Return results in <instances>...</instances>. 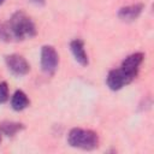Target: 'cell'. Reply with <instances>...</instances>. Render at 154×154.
Segmentation results:
<instances>
[{"label": "cell", "instance_id": "cell-1", "mask_svg": "<svg viewBox=\"0 0 154 154\" xmlns=\"http://www.w3.org/2000/svg\"><path fill=\"white\" fill-rule=\"evenodd\" d=\"M6 24L12 41H23L26 38H32L37 35V29L34 20L23 11L14 12Z\"/></svg>", "mask_w": 154, "mask_h": 154}, {"label": "cell", "instance_id": "cell-2", "mask_svg": "<svg viewBox=\"0 0 154 154\" xmlns=\"http://www.w3.org/2000/svg\"><path fill=\"white\" fill-rule=\"evenodd\" d=\"M99 136L95 131L89 129L73 128L69 131L67 143L72 148H78L83 150H93L99 147Z\"/></svg>", "mask_w": 154, "mask_h": 154}, {"label": "cell", "instance_id": "cell-3", "mask_svg": "<svg viewBox=\"0 0 154 154\" xmlns=\"http://www.w3.org/2000/svg\"><path fill=\"white\" fill-rule=\"evenodd\" d=\"M40 63H41V69L46 75L52 76L55 73L59 65V54L53 46L51 45L42 46L40 53Z\"/></svg>", "mask_w": 154, "mask_h": 154}, {"label": "cell", "instance_id": "cell-4", "mask_svg": "<svg viewBox=\"0 0 154 154\" xmlns=\"http://www.w3.org/2000/svg\"><path fill=\"white\" fill-rule=\"evenodd\" d=\"M5 64L8 69V71L16 77H23V76L28 75L30 71V65L26 61V59L16 53L6 55Z\"/></svg>", "mask_w": 154, "mask_h": 154}, {"label": "cell", "instance_id": "cell-5", "mask_svg": "<svg viewBox=\"0 0 154 154\" xmlns=\"http://www.w3.org/2000/svg\"><path fill=\"white\" fill-rule=\"evenodd\" d=\"M134 78H131L128 73H125L120 67L111 70L106 77V84L113 91H118L123 89L125 85L130 84Z\"/></svg>", "mask_w": 154, "mask_h": 154}, {"label": "cell", "instance_id": "cell-6", "mask_svg": "<svg viewBox=\"0 0 154 154\" xmlns=\"http://www.w3.org/2000/svg\"><path fill=\"white\" fill-rule=\"evenodd\" d=\"M144 60V54L142 52H135L130 55H128L119 66L125 73H128L131 78H136L140 71V67Z\"/></svg>", "mask_w": 154, "mask_h": 154}, {"label": "cell", "instance_id": "cell-7", "mask_svg": "<svg viewBox=\"0 0 154 154\" xmlns=\"http://www.w3.org/2000/svg\"><path fill=\"white\" fill-rule=\"evenodd\" d=\"M144 10V5L142 2H137V4H131V5H128V6H123L118 10V18L123 22H126V23H130V22H134L136 20L143 12Z\"/></svg>", "mask_w": 154, "mask_h": 154}, {"label": "cell", "instance_id": "cell-8", "mask_svg": "<svg viewBox=\"0 0 154 154\" xmlns=\"http://www.w3.org/2000/svg\"><path fill=\"white\" fill-rule=\"evenodd\" d=\"M70 49H71V53L75 58V60L82 65V66H88L89 64V58H88V54L85 52V48H84V42L81 40V38H75L70 42Z\"/></svg>", "mask_w": 154, "mask_h": 154}, {"label": "cell", "instance_id": "cell-9", "mask_svg": "<svg viewBox=\"0 0 154 154\" xmlns=\"http://www.w3.org/2000/svg\"><path fill=\"white\" fill-rule=\"evenodd\" d=\"M30 105V100L28 97V95L23 91V90H16L11 97V107L12 109L20 112L25 108H28Z\"/></svg>", "mask_w": 154, "mask_h": 154}, {"label": "cell", "instance_id": "cell-10", "mask_svg": "<svg viewBox=\"0 0 154 154\" xmlns=\"http://www.w3.org/2000/svg\"><path fill=\"white\" fill-rule=\"evenodd\" d=\"M25 129L24 124L18 123V122H2L0 123V132L1 135H5L6 137H13L18 132L23 131Z\"/></svg>", "mask_w": 154, "mask_h": 154}, {"label": "cell", "instance_id": "cell-11", "mask_svg": "<svg viewBox=\"0 0 154 154\" xmlns=\"http://www.w3.org/2000/svg\"><path fill=\"white\" fill-rule=\"evenodd\" d=\"M8 100V84L4 81L0 82V105L5 103Z\"/></svg>", "mask_w": 154, "mask_h": 154}, {"label": "cell", "instance_id": "cell-12", "mask_svg": "<svg viewBox=\"0 0 154 154\" xmlns=\"http://www.w3.org/2000/svg\"><path fill=\"white\" fill-rule=\"evenodd\" d=\"M29 1L36 6H45V4H46V0H29Z\"/></svg>", "mask_w": 154, "mask_h": 154}, {"label": "cell", "instance_id": "cell-13", "mask_svg": "<svg viewBox=\"0 0 154 154\" xmlns=\"http://www.w3.org/2000/svg\"><path fill=\"white\" fill-rule=\"evenodd\" d=\"M5 1H6V0H0V6H1V5H2Z\"/></svg>", "mask_w": 154, "mask_h": 154}, {"label": "cell", "instance_id": "cell-14", "mask_svg": "<svg viewBox=\"0 0 154 154\" xmlns=\"http://www.w3.org/2000/svg\"><path fill=\"white\" fill-rule=\"evenodd\" d=\"M0 142H1V132H0Z\"/></svg>", "mask_w": 154, "mask_h": 154}]
</instances>
